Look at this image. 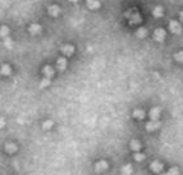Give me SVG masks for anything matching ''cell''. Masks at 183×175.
I'll return each instance as SVG.
<instances>
[{"label": "cell", "mask_w": 183, "mask_h": 175, "mask_svg": "<svg viewBox=\"0 0 183 175\" xmlns=\"http://www.w3.org/2000/svg\"><path fill=\"white\" fill-rule=\"evenodd\" d=\"M165 37H166V33H165V31L163 30V28L155 30V32H154V38H155V41L161 42V41L165 40Z\"/></svg>", "instance_id": "cell-1"}, {"label": "cell", "mask_w": 183, "mask_h": 175, "mask_svg": "<svg viewBox=\"0 0 183 175\" xmlns=\"http://www.w3.org/2000/svg\"><path fill=\"white\" fill-rule=\"evenodd\" d=\"M169 28H170V31H172L173 33H176V35H179L182 32V26L177 21H170L169 22Z\"/></svg>", "instance_id": "cell-2"}, {"label": "cell", "mask_w": 183, "mask_h": 175, "mask_svg": "<svg viewBox=\"0 0 183 175\" xmlns=\"http://www.w3.org/2000/svg\"><path fill=\"white\" fill-rule=\"evenodd\" d=\"M150 170L153 173H155V174L161 173L163 171V164L161 162H159V161H153L150 164Z\"/></svg>", "instance_id": "cell-3"}, {"label": "cell", "mask_w": 183, "mask_h": 175, "mask_svg": "<svg viewBox=\"0 0 183 175\" xmlns=\"http://www.w3.org/2000/svg\"><path fill=\"white\" fill-rule=\"evenodd\" d=\"M160 128V123H159V120H151V122H149L146 124V129L149 132H154Z\"/></svg>", "instance_id": "cell-4"}, {"label": "cell", "mask_w": 183, "mask_h": 175, "mask_svg": "<svg viewBox=\"0 0 183 175\" xmlns=\"http://www.w3.org/2000/svg\"><path fill=\"white\" fill-rule=\"evenodd\" d=\"M160 114H161L160 109H159V107H153L150 110V119L151 120H159V118H160Z\"/></svg>", "instance_id": "cell-5"}, {"label": "cell", "mask_w": 183, "mask_h": 175, "mask_svg": "<svg viewBox=\"0 0 183 175\" xmlns=\"http://www.w3.org/2000/svg\"><path fill=\"white\" fill-rule=\"evenodd\" d=\"M48 13L51 15V17H58L60 14V8L58 5H50L48 8Z\"/></svg>", "instance_id": "cell-6"}, {"label": "cell", "mask_w": 183, "mask_h": 175, "mask_svg": "<svg viewBox=\"0 0 183 175\" xmlns=\"http://www.w3.org/2000/svg\"><path fill=\"white\" fill-rule=\"evenodd\" d=\"M95 169H96V171L97 173H103V171H105V170L108 169V162L106 161H104V160H101V161H99L97 164L95 165Z\"/></svg>", "instance_id": "cell-7"}, {"label": "cell", "mask_w": 183, "mask_h": 175, "mask_svg": "<svg viewBox=\"0 0 183 175\" xmlns=\"http://www.w3.org/2000/svg\"><path fill=\"white\" fill-rule=\"evenodd\" d=\"M61 53L64 54V55H67V56H71L73 53H75V48H73L72 45H65L61 48Z\"/></svg>", "instance_id": "cell-8"}, {"label": "cell", "mask_w": 183, "mask_h": 175, "mask_svg": "<svg viewBox=\"0 0 183 175\" xmlns=\"http://www.w3.org/2000/svg\"><path fill=\"white\" fill-rule=\"evenodd\" d=\"M28 31L31 35H38L41 32V26L40 24H31L28 27Z\"/></svg>", "instance_id": "cell-9"}, {"label": "cell", "mask_w": 183, "mask_h": 175, "mask_svg": "<svg viewBox=\"0 0 183 175\" xmlns=\"http://www.w3.org/2000/svg\"><path fill=\"white\" fill-rule=\"evenodd\" d=\"M129 147H131V150H133V151H136V152H138V151L142 148V145L137 141V139H133V141L129 143Z\"/></svg>", "instance_id": "cell-10"}, {"label": "cell", "mask_w": 183, "mask_h": 175, "mask_svg": "<svg viewBox=\"0 0 183 175\" xmlns=\"http://www.w3.org/2000/svg\"><path fill=\"white\" fill-rule=\"evenodd\" d=\"M0 73H1L3 76H10L12 74V68H10V65H8V64H4L1 65V68H0Z\"/></svg>", "instance_id": "cell-11"}, {"label": "cell", "mask_w": 183, "mask_h": 175, "mask_svg": "<svg viewBox=\"0 0 183 175\" xmlns=\"http://www.w3.org/2000/svg\"><path fill=\"white\" fill-rule=\"evenodd\" d=\"M56 65H58V69H59V71H65V68H67V60H65L64 58H59L56 61Z\"/></svg>", "instance_id": "cell-12"}, {"label": "cell", "mask_w": 183, "mask_h": 175, "mask_svg": "<svg viewBox=\"0 0 183 175\" xmlns=\"http://www.w3.org/2000/svg\"><path fill=\"white\" fill-rule=\"evenodd\" d=\"M87 5L90 9H99L101 6V4L99 0H87Z\"/></svg>", "instance_id": "cell-13"}, {"label": "cell", "mask_w": 183, "mask_h": 175, "mask_svg": "<svg viewBox=\"0 0 183 175\" xmlns=\"http://www.w3.org/2000/svg\"><path fill=\"white\" fill-rule=\"evenodd\" d=\"M153 14H154L155 18H160V17H163V15H164V9H163L161 6H156V8H154Z\"/></svg>", "instance_id": "cell-14"}, {"label": "cell", "mask_w": 183, "mask_h": 175, "mask_svg": "<svg viewBox=\"0 0 183 175\" xmlns=\"http://www.w3.org/2000/svg\"><path fill=\"white\" fill-rule=\"evenodd\" d=\"M44 74L46 78H51V77L54 76V69L50 67V65H46V67L44 68Z\"/></svg>", "instance_id": "cell-15"}, {"label": "cell", "mask_w": 183, "mask_h": 175, "mask_svg": "<svg viewBox=\"0 0 183 175\" xmlns=\"http://www.w3.org/2000/svg\"><path fill=\"white\" fill-rule=\"evenodd\" d=\"M128 18H129V23H131V24H136V23L141 22V17H140V14H137V13L132 14L131 17H128Z\"/></svg>", "instance_id": "cell-16"}, {"label": "cell", "mask_w": 183, "mask_h": 175, "mask_svg": "<svg viewBox=\"0 0 183 175\" xmlns=\"http://www.w3.org/2000/svg\"><path fill=\"white\" fill-rule=\"evenodd\" d=\"M136 35H137V37H140V38H145L147 36V30L143 28V27H140V28L136 31Z\"/></svg>", "instance_id": "cell-17"}, {"label": "cell", "mask_w": 183, "mask_h": 175, "mask_svg": "<svg viewBox=\"0 0 183 175\" xmlns=\"http://www.w3.org/2000/svg\"><path fill=\"white\" fill-rule=\"evenodd\" d=\"M5 151L8 153H14L15 151H17V146H15L14 143H7L5 145Z\"/></svg>", "instance_id": "cell-18"}, {"label": "cell", "mask_w": 183, "mask_h": 175, "mask_svg": "<svg viewBox=\"0 0 183 175\" xmlns=\"http://www.w3.org/2000/svg\"><path fill=\"white\" fill-rule=\"evenodd\" d=\"M120 173L123 175H131L132 174V166L131 165H124L122 169H120Z\"/></svg>", "instance_id": "cell-19"}, {"label": "cell", "mask_w": 183, "mask_h": 175, "mask_svg": "<svg viewBox=\"0 0 183 175\" xmlns=\"http://www.w3.org/2000/svg\"><path fill=\"white\" fill-rule=\"evenodd\" d=\"M133 116L136 119L141 120L143 119V116H145V112H143V110H140V109H136V110L133 111Z\"/></svg>", "instance_id": "cell-20"}, {"label": "cell", "mask_w": 183, "mask_h": 175, "mask_svg": "<svg viewBox=\"0 0 183 175\" xmlns=\"http://www.w3.org/2000/svg\"><path fill=\"white\" fill-rule=\"evenodd\" d=\"M8 35H9V28H8L7 26H1L0 27V37H8Z\"/></svg>", "instance_id": "cell-21"}, {"label": "cell", "mask_w": 183, "mask_h": 175, "mask_svg": "<svg viewBox=\"0 0 183 175\" xmlns=\"http://www.w3.org/2000/svg\"><path fill=\"white\" fill-rule=\"evenodd\" d=\"M4 45H5V48H8V49H13V41H12L9 37H5Z\"/></svg>", "instance_id": "cell-22"}, {"label": "cell", "mask_w": 183, "mask_h": 175, "mask_svg": "<svg viewBox=\"0 0 183 175\" xmlns=\"http://www.w3.org/2000/svg\"><path fill=\"white\" fill-rule=\"evenodd\" d=\"M49 84H50V78H44L40 83V88H45L46 86H49Z\"/></svg>", "instance_id": "cell-23"}, {"label": "cell", "mask_w": 183, "mask_h": 175, "mask_svg": "<svg viewBox=\"0 0 183 175\" xmlns=\"http://www.w3.org/2000/svg\"><path fill=\"white\" fill-rule=\"evenodd\" d=\"M53 127V122L51 120H46V122L42 124V128H44L45 130H48V129H50V128Z\"/></svg>", "instance_id": "cell-24"}, {"label": "cell", "mask_w": 183, "mask_h": 175, "mask_svg": "<svg viewBox=\"0 0 183 175\" xmlns=\"http://www.w3.org/2000/svg\"><path fill=\"white\" fill-rule=\"evenodd\" d=\"M174 59L177 61H179V63H182L183 61V51H178L176 55H174Z\"/></svg>", "instance_id": "cell-25"}, {"label": "cell", "mask_w": 183, "mask_h": 175, "mask_svg": "<svg viewBox=\"0 0 183 175\" xmlns=\"http://www.w3.org/2000/svg\"><path fill=\"white\" fill-rule=\"evenodd\" d=\"M163 175H179V170H178L177 168H173V169H170L166 174H163Z\"/></svg>", "instance_id": "cell-26"}, {"label": "cell", "mask_w": 183, "mask_h": 175, "mask_svg": "<svg viewBox=\"0 0 183 175\" xmlns=\"http://www.w3.org/2000/svg\"><path fill=\"white\" fill-rule=\"evenodd\" d=\"M135 160L136 161H143V160H145V155H143V153H135Z\"/></svg>", "instance_id": "cell-27"}, {"label": "cell", "mask_w": 183, "mask_h": 175, "mask_svg": "<svg viewBox=\"0 0 183 175\" xmlns=\"http://www.w3.org/2000/svg\"><path fill=\"white\" fill-rule=\"evenodd\" d=\"M4 125H5V120H4L3 118H0V129L4 128Z\"/></svg>", "instance_id": "cell-28"}, {"label": "cell", "mask_w": 183, "mask_h": 175, "mask_svg": "<svg viewBox=\"0 0 183 175\" xmlns=\"http://www.w3.org/2000/svg\"><path fill=\"white\" fill-rule=\"evenodd\" d=\"M179 18H181V21L183 22V10H181V12H179Z\"/></svg>", "instance_id": "cell-29"}, {"label": "cell", "mask_w": 183, "mask_h": 175, "mask_svg": "<svg viewBox=\"0 0 183 175\" xmlns=\"http://www.w3.org/2000/svg\"><path fill=\"white\" fill-rule=\"evenodd\" d=\"M69 1H72V3H77L78 0H69Z\"/></svg>", "instance_id": "cell-30"}]
</instances>
